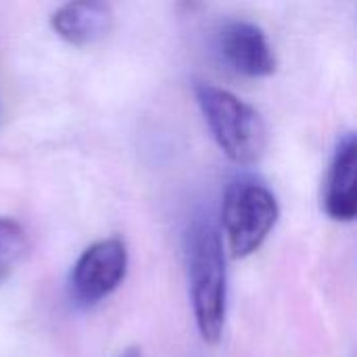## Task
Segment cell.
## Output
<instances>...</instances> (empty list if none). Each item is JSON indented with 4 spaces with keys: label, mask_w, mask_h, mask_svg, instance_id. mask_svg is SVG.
Segmentation results:
<instances>
[{
    "label": "cell",
    "mask_w": 357,
    "mask_h": 357,
    "mask_svg": "<svg viewBox=\"0 0 357 357\" xmlns=\"http://www.w3.org/2000/svg\"><path fill=\"white\" fill-rule=\"evenodd\" d=\"M188 276L197 328L205 343L215 345L222 339L228 305V280L224 245L218 228L199 222L188 232Z\"/></svg>",
    "instance_id": "6da1fadb"
},
{
    "label": "cell",
    "mask_w": 357,
    "mask_h": 357,
    "mask_svg": "<svg viewBox=\"0 0 357 357\" xmlns=\"http://www.w3.org/2000/svg\"><path fill=\"white\" fill-rule=\"evenodd\" d=\"M195 94L220 149L243 165L259 161L268 144V132L257 109L236 94L205 82L195 86Z\"/></svg>",
    "instance_id": "7a4b0ae2"
},
{
    "label": "cell",
    "mask_w": 357,
    "mask_h": 357,
    "mask_svg": "<svg viewBox=\"0 0 357 357\" xmlns=\"http://www.w3.org/2000/svg\"><path fill=\"white\" fill-rule=\"evenodd\" d=\"M278 201L259 180L238 178L228 184L222 205V226L230 255L241 259L255 253L278 220Z\"/></svg>",
    "instance_id": "3957f363"
},
{
    "label": "cell",
    "mask_w": 357,
    "mask_h": 357,
    "mask_svg": "<svg viewBox=\"0 0 357 357\" xmlns=\"http://www.w3.org/2000/svg\"><path fill=\"white\" fill-rule=\"evenodd\" d=\"M128 270V249L119 238H105L90 245L75 261L69 278L71 297L82 305L109 297Z\"/></svg>",
    "instance_id": "277c9868"
},
{
    "label": "cell",
    "mask_w": 357,
    "mask_h": 357,
    "mask_svg": "<svg viewBox=\"0 0 357 357\" xmlns=\"http://www.w3.org/2000/svg\"><path fill=\"white\" fill-rule=\"evenodd\" d=\"M218 50L226 65L249 77L274 73L276 56L261 27L245 19L226 21L218 31Z\"/></svg>",
    "instance_id": "5b68a950"
},
{
    "label": "cell",
    "mask_w": 357,
    "mask_h": 357,
    "mask_svg": "<svg viewBox=\"0 0 357 357\" xmlns=\"http://www.w3.org/2000/svg\"><path fill=\"white\" fill-rule=\"evenodd\" d=\"M50 25L67 44L90 46L111 31L113 10L109 4L96 0L67 2L52 13Z\"/></svg>",
    "instance_id": "8992f818"
},
{
    "label": "cell",
    "mask_w": 357,
    "mask_h": 357,
    "mask_svg": "<svg viewBox=\"0 0 357 357\" xmlns=\"http://www.w3.org/2000/svg\"><path fill=\"white\" fill-rule=\"evenodd\" d=\"M356 163V136L347 134L335 151V157L326 174L324 190V209L337 222H351L357 215Z\"/></svg>",
    "instance_id": "52a82bcc"
},
{
    "label": "cell",
    "mask_w": 357,
    "mask_h": 357,
    "mask_svg": "<svg viewBox=\"0 0 357 357\" xmlns=\"http://www.w3.org/2000/svg\"><path fill=\"white\" fill-rule=\"evenodd\" d=\"M27 249V236L19 222L0 218V282L10 276L15 266L23 259Z\"/></svg>",
    "instance_id": "ba28073f"
},
{
    "label": "cell",
    "mask_w": 357,
    "mask_h": 357,
    "mask_svg": "<svg viewBox=\"0 0 357 357\" xmlns=\"http://www.w3.org/2000/svg\"><path fill=\"white\" fill-rule=\"evenodd\" d=\"M117 357H142V351H140L138 347H130V349L121 351Z\"/></svg>",
    "instance_id": "9c48e42d"
}]
</instances>
